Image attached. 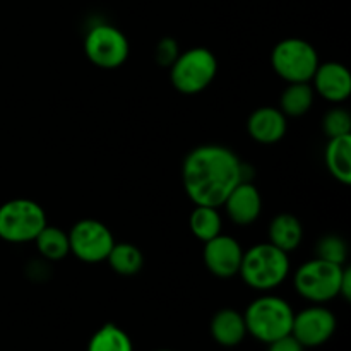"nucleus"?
Masks as SVG:
<instances>
[{"label": "nucleus", "mask_w": 351, "mask_h": 351, "mask_svg": "<svg viewBox=\"0 0 351 351\" xmlns=\"http://www.w3.org/2000/svg\"><path fill=\"white\" fill-rule=\"evenodd\" d=\"M243 180L245 165L230 147L219 144L194 147L182 163L185 194L195 206L219 208Z\"/></svg>", "instance_id": "f257e3e1"}, {"label": "nucleus", "mask_w": 351, "mask_h": 351, "mask_svg": "<svg viewBox=\"0 0 351 351\" xmlns=\"http://www.w3.org/2000/svg\"><path fill=\"white\" fill-rule=\"evenodd\" d=\"M239 274L252 290H274L290 274L288 252L278 249L273 243H257L243 252Z\"/></svg>", "instance_id": "f03ea898"}, {"label": "nucleus", "mask_w": 351, "mask_h": 351, "mask_svg": "<svg viewBox=\"0 0 351 351\" xmlns=\"http://www.w3.org/2000/svg\"><path fill=\"white\" fill-rule=\"evenodd\" d=\"M295 312L285 298L276 295H263L250 302L243 312L247 335L261 343H271L291 335Z\"/></svg>", "instance_id": "7ed1b4c3"}, {"label": "nucleus", "mask_w": 351, "mask_h": 351, "mask_svg": "<svg viewBox=\"0 0 351 351\" xmlns=\"http://www.w3.org/2000/svg\"><path fill=\"white\" fill-rule=\"evenodd\" d=\"M218 74V60L215 53L204 47H195L178 53L170 65V79L173 88L182 95L202 93Z\"/></svg>", "instance_id": "20e7f679"}, {"label": "nucleus", "mask_w": 351, "mask_h": 351, "mask_svg": "<svg viewBox=\"0 0 351 351\" xmlns=\"http://www.w3.org/2000/svg\"><path fill=\"white\" fill-rule=\"evenodd\" d=\"M345 266L324 259L307 261L297 269L293 287L297 293L312 304H326L339 297Z\"/></svg>", "instance_id": "39448f33"}, {"label": "nucleus", "mask_w": 351, "mask_h": 351, "mask_svg": "<svg viewBox=\"0 0 351 351\" xmlns=\"http://www.w3.org/2000/svg\"><path fill=\"white\" fill-rule=\"evenodd\" d=\"M45 226L47 215L36 201L10 199L0 206V239L5 242H34Z\"/></svg>", "instance_id": "423d86ee"}, {"label": "nucleus", "mask_w": 351, "mask_h": 351, "mask_svg": "<svg viewBox=\"0 0 351 351\" xmlns=\"http://www.w3.org/2000/svg\"><path fill=\"white\" fill-rule=\"evenodd\" d=\"M271 64L274 72L290 84V82H311L321 62L317 51L308 41L302 38H287L273 48Z\"/></svg>", "instance_id": "0eeeda50"}, {"label": "nucleus", "mask_w": 351, "mask_h": 351, "mask_svg": "<svg viewBox=\"0 0 351 351\" xmlns=\"http://www.w3.org/2000/svg\"><path fill=\"white\" fill-rule=\"evenodd\" d=\"M84 53L93 65L112 71L125 64L130 53V45L119 27L99 23L86 33Z\"/></svg>", "instance_id": "6e6552de"}, {"label": "nucleus", "mask_w": 351, "mask_h": 351, "mask_svg": "<svg viewBox=\"0 0 351 351\" xmlns=\"http://www.w3.org/2000/svg\"><path fill=\"white\" fill-rule=\"evenodd\" d=\"M115 239L105 223L98 219H81L69 232L71 252L79 261L88 264H98L106 261Z\"/></svg>", "instance_id": "1a4fd4ad"}, {"label": "nucleus", "mask_w": 351, "mask_h": 351, "mask_svg": "<svg viewBox=\"0 0 351 351\" xmlns=\"http://www.w3.org/2000/svg\"><path fill=\"white\" fill-rule=\"evenodd\" d=\"M335 314L322 304H314L295 314L291 336L304 348H317L328 343L336 332Z\"/></svg>", "instance_id": "9d476101"}, {"label": "nucleus", "mask_w": 351, "mask_h": 351, "mask_svg": "<svg viewBox=\"0 0 351 351\" xmlns=\"http://www.w3.org/2000/svg\"><path fill=\"white\" fill-rule=\"evenodd\" d=\"M204 264L211 274L218 278H232L239 274L242 264V245L233 237L219 233L204 242Z\"/></svg>", "instance_id": "9b49d317"}, {"label": "nucleus", "mask_w": 351, "mask_h": 351, "mask_svg": "<svg viewBox=\"0 0 351 351\" xmlns=\"http://www.w3.org/2000/svg\"><path fill=\"white\" fill-rule=\"evenodd\" d=\"M312 89L331 103H341L351 95V74L339 62L319 64L312 77Z\"/></svg>", "instance_id": "f8f14e48"}, {"label": "nucleus", "mask_w": 351, "mask_h": 351, "mask_svg": "<svg viewBox=\"0 0 351 351\" xmlns=\"http://www.w3.org/2000/svg\"><path fill=\"white\" fill-rule=\"evenodd\" d=\"M230 219L235 225L245 226L256 221L263 211V199L259 191L254 184L243 180L228 194L226 201L223 202Z\"/></svg>", "instance_id": "ddd939ff"}, {"label": "nucleus", "mask_w": 351, "mask_h": 351, "mask_svg": "<svg viewBox=\"0 0 351 351\" xmlns=\"http://www.w3.org/2000/svg\"><path fill=\"white\" fill-rule=\"evenodd\" d=\"M288 120L280 108L261 106L250 113L247 120V132L259 144H276L285 137Z\"/></svg>", "instance_id": "4468645a"}, {"label": "nucleus", "mask_w": 351, "mask_h": 351, "mask_svg": "<svg viewBox=\"0 0 351 351\" xmlns=\"http://www.w3.org/2000/svg\"><path fill=\"white\" fill-rule=\"evenodd\" d=\"M211 338L223 348H235L245 339L247 328L243 314L235 308H221L216 312L209 324Z\"/></svg>", "instance_id": "2eb2a0df"}, {"label": "nucleus", "mask_w": 351, "mask_h": 351, "mask_svg": "<svg viewBox=\"0 0 351 351\" xmlns=\"http://www.w3.org/2000/svg\"><path fill=\"white\" fill-rule=\"evenodd\" d=\"M324 161L329 173L336 180L343 185L351 184V134L329 139L324 151Z\"/></svg>", "instance_id": "dca6fc26"}, {"label": "nucleus", "mask_w": 351, "mask_h": 351, "mask_svg": "<svg viewBox=\"0 0 351 351\" xmlns=\"http://www.w3.org/2000/svg\"><path fill=\"white\" fill-rule=\"evenodd\" d=\"M267 235H269V243L285 252H291L302 243L304 228L297 216L290 215V213H281V215L274 216L273 221L269 223Z\"/></svg>", "instance_id": "f3484780"}, {"label": "nucleus", "mask_w": 351, "mask_h": 351, "mask_svg": "<svg viewBox=\"0 0 351 351\" xmlns=\"http://www.w3.org/2000/svg\"><path fill=\"white\" fill-rule=\"evenodd\" d=\"M314 96L311 82H290L280 98V110L285 117H302L312 108Z\"/></svg>", "instance_id": "a211bd4d"}, {"label": "nucleus", "mask_w": 351, "mask_h": 351, "mask_svg": "<svg viewBox=\"0 0 351 351\" xmlns=\"http://www.w3.org/2000/svg\"><path fill=\"white\" fill-rule=\"evenodd\" d=\"M36 242L38 252L47 261H62L71 254V245H69V233L60 230L58 226L47 225L38 237L34 239Z\"/></svg>", "instance_id": "6ab92c4d"}, {"label": "nucleus", "mask_w": 351, "mask_h": 351, "mask_svg": "<svg viewBox=\"0 0 351 351\" xmlns=\"http://www.w3.org/2000/svg\"><path fill=\"white\" fill-rule=\"evenodd\" d=\"M106 261H108L110 267H112L117 274H122V276H134V274L139 273L144 266L143 252H141L136 245L127 242L113 243Z\"/></svg>", "instance_id": "aec40b11"}, {"label": "nucleus", "mask_w": 351, "mask_h": 351, "mask_svg": "<svg viewBox=\"0 0 351 351\" xmlns=\"http://www.w3.org/2000/svg\"><path fill=\"white\" fill-rule=\"evenodd\" d=\"M189 225H191V232L194 233L195 239L201 242H208V240L218 237L223 228L218 208H213V206H195L194 211L191 213Z\"/></svg>", "instance_id": "412c9836"}, {"label": "nucleus", "mask_w": 351, "mask_h": 351, "mask_svg": "<svg viewBox=\"0 0 351 351\" xmlns=\"http://www.w3.org/2000/svg\"><path fill=\"white\" fill-rule=\"evenodd\" d=\"M88 351H134V343L122 328L110 322L91 336Z\"/></svg>", "instance_id": "4be33fe9"}, {"label": "nucleus", "mask_w": 351, "mask_h": 351, "mask_svg": "<svg viewBox=\"0 0 351 351\" xmlns=\"http://www.w3.org/2000/svg\"><path fill=\"white\" fill-rule=\"evenodd\" d=\"M315 254H317L319 259L345 266L346 257H348V245H346L341 237L328 235L319 240L317 247H315Z\"/></svg>", "instance_id": "5701e85b"}, {"label": "nucleus", "mask_w": 351, "mask_h": 351, "mask_svg": "<svg viewBox=\"0 0 351 351\" xmlns=\"http://www.w3.org/2000/svg\"><path fill=\"white\" fill-rule=\"evenodd\" d=\"M322 129H324L326 136L339 137L351 134V117L346 110L343 108H332L322 119Z\"/></svg>", "instance_id": "b1692460"}, {"label": "nucleus", "mask_w": 351, "mask_h": 351, "mask_svg": "<svg viewBox=\"0 0 351 351\" xmlns=\"http://www.w3.org/2000/svg\"><path fill=\"white\" fill-rule=\"evenodd\" d=\"M178 45L173 38H163V40L158 43L156 47V60L158 64H161L163 67H170L175 62V58L178 57Z\"/></svg>", "instance_id": "393cba45"}, {"label": "nucleus", "mask_w": 351, "mask_h": 351, "mask_svg": "<svg viewBox=\"0 0 351 351\" xmlns=\"http://www.w3.org/2000/svg\"><path fill=\"white\" fill-rule=\"evenodd\" d=\"M267 351H305V348L293 336L287 335L283 338L267 343Z\"/></svg>", "instance_id": "a878e982"}, {"label": "nucleus", "mask_w": 351, "mask_h": 351, "mask_svg": "<svg viewBox=\"0 0 351 351\" xmlns=\"http://www.w3.org/2000/svg\"><path fill=\"white\" fill-rule=\"evenodd\" d=\"M339 297H343L345 300H350L351 297V269L345 266L341 278V290H339Z\"/></svg>", "instance_id": "bb28decb"}, {"label": "nucleus", "mask_w": 351, "mask_h": 351, "mask_svg": "<svg viewBox=\"0 0 351 351\" xmlns=\"http://www.w3.org/2000/svg\"><path fill=\"white\" fill-rule=\"evenodd\" d=\"M158 351H171V350H158Z\"/></svg>", "instance_id": "cd10ccee"}]
</instances>
